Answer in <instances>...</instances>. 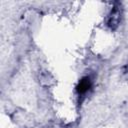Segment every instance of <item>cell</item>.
I'll return each instance as SVG.
<instances>
[{"mask_svg": "<svg viewBox=\"0 0 128 128\" xmlns=\"http://www.w3.org/2000/svg\"><path fill=\"white\" fill-rule=\"evenodd\" d=\"M121 18H122V9H121V5L120 4H115L113 6V8L110 10L108 16H107V20H106V25L111 29V30H115L120 22H121Z\"/></svg>", "mask_w": 128, "mask_h": 128, "instance_id": "cell-1", "label": "cell"}, {"mask_svg": "<svg viewBox=\"0 0 128 128\" xmlns=\"http://www.w3.org/2000/svg\"><path fill=\"white\" fill-rule=\"evenodd\" d=\"M92 87V81L90 79V77L88 76H85L83 78H81L76 86V91L78 93V95H85L89 90L90 88Z\"/></svg>", "mask_w": 128, "mask_h": 128, "instance_id": "cell-2", "label": "cell"}]
</instances>
